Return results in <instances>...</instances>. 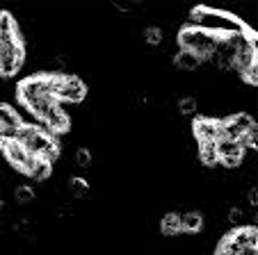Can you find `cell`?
Returning <instances> with one entry per match:
<instances>
[{
  "instance_id": "6da1fadb",
  "label": "cell",
  "mask_w": 258,
  "mask_h": 255,
  "mask_svg": "<svg viewBox=\"0 0 258 255\" xmlns=\"http://www.w3.org/2000/svg\"><path fill=\"white\" fill-rule=\"evenodd\" d=\"M217 39H219V34H213L204 28L190 25V28H183L178 32V46H180V50H192V53L204 62V59H208V55L213 53Z\"/></svg>"
},
{
  "instance_id": "7a4b0ae2",
  "label": "cell",
  "mask_w": 258,
  "mask_h": 255,
  "mask_svg": "<svg viewBox=\"0 0 258 255\" xmlns=\"http://www.w3.org/2000/svg\"><path fill=\"white\" fill-rule=\"evenodd\" d=\"M87 94L83 80L78 75H64V87L59 89L57 101H67V103H80Z\"/></svg>"
},
{
  "instance_id": "3957f363",
  "label": "cell",
  "mask_w": 258,
  "mask_h": 255,
  "mask_svg": "<svg viewBox=\"0 0 258 255\" xmlns=\"http://www.w3.org/2000/svg\"><path fill=\"white\" fill-rule=\"evenodd\" d=\"M46 96L44 92V75H32L28 80H23L19 84V101H23L25 105L34 103L37 98Z\"/></svg>"
},
{
  "instance_id": "277c9868",
  "label": "cell",
  "mask_w": 258,
  "mask_h": 255,
  "mask_svg": "<svg viewBox=\"0 0 258 255\" xmlns=\"http://www.w3.org/2000/svg\"><path fill=\"white\" fill-rule=\"evenodd\" d=\"M192 128H195V137L199 141H217V130H219V121L217 119L199 116Z\"/></svg>"
},
{
  "instance_id": "5b68a950",
  "label": "cell",
  "mask_w": 258,
  "mask_h": 255,
  "mask_svg": "<svg viewBox=\"0 0 258 255\" xmlns=\"http://www.w3.org/2000/svg\"><path fill=\"white\" fill-rule=\"evenodd\" d=\"M28 150H25V146L21 144V141H16V139H12V141H7L5 144V157H7V162L10 164H14L16 168H23V164H25V159H28Z\"/></svg>"
},
{
  "instance_id": "8992f818",
  "label": "cell",
  "mask_w": 258,
  "mask_h": 255,
  "mask_svg": "<svg viewBox=\"0 0 258 255\" xmlns=\"http://www.w3.org/2000/svg\"><path fill=\"white\" fill-rule=\"evenodd\" d=\"M41 121H46V125L50 128V132H64V130H69V116H67V112L62 110V107H53V110L48 112V116L46 119H41Z\"/></svg>"
},
{
  "instance_id": "52a82bcc",
  "label": "cell",
  "mask_w": 258,
  "mask_h": 255,
  "mask_svg": "<svg viewBox=\"0 0 258 255\" xmlns=\"http://www.w3.org/2000/svg\"><path fill=\"white\" fill-rule=\"evenodd\" d=\"M57 105H59V101L55 96H41V98H37L34 103H30L28 110L41 121V119H46V116H48V112L53 110V107H57Z\"/></svg>"
},
{
  "instance_id": "ba28073f",
  "label": "cell",
  "mask_w": 258,
  "mask_h": 255,
  "mask_svg": "<svg viewBox=\"0 0 258 255\" xmlns=\"http://www.w3.org/2000/svg\"><path fill=\"white\" fill-rule=\"evenodd\" d=\"M174 64L180 71H197V68L201 66V59L197 57L192 50H178V53L174 55Z\"/></svg>"
},
{
  "instance_id": "9c48e42d",
  "label": "cell",
  "mask_w": 258,
  "mask_h": 255,
  "mask_svg": "<svg viewBox=\"0 0 258 255\" xmlns=\"http://www.w3.org/2000/svg\"><path fill=\"white\" fill-rule=\"evenodd\" d=\"M229 237L238 246H256V241H258V232H256V228H253V226L235 228V232H233V235H229Z\"/></svg>"
},
{
  "instance_id": "30bf717a",
  "label": "cell",
  "mask_w": 258,
  "mask_h": 255,
  "mask_svg": "<svg viewBox=\"0 0 258 255\" xmlns=\"http://www.w3.org/2000/svg\"><path fill=\"white\" fill-rule=\"evenodd\" d=\"M21 125H23V119H21L19 112H14L10 105H5V103H0V128H12V130H16Z\"/></svg>"
},
{
  "instance_id": "8fae6325",
  "label": "cell",
  "mask_w": 258,
  "mask_h": 255,
  "mask_svg": "<svg viewBox=\"0 0 258 255\" xmlns=\"http://www.w3.org/2000/svg\"><path fill=\"white\" fill-rule=\"evenodd\" d=\"M204 228V217L199 212H185L180 214V230L185 232H199Z\"/></svg>"
},
{
  "instance_id": "7c38bea8",
  "label": "cell",
  "mask_w": 258,
  "mask_h": 255,
  "mask_svg": "<svg viewBox=\"0 0 258 255\" xmlns=\"http://www.w3.org/2000/svg\"><path fill=\"white\" fill-rule=\"evenodd\" d=\"M215 148H217L219 159H222V157H229V155H240V157H244V148L238 144V141L217 139V141H215Z\"/></svg>"
},
{
  "instance_id": "4fadbf2b",
  "label": "cell",
  "mask_w": 258,
  "mask_h": 255,
  "mask_svg": "<svg viewBox=\"0 0 258 255\" xmlns=\"http://www.w3.org/2000/svg\"><path fill=\"white\" fill-rule=\"evenodd\" d=\"M199 157L206 166H215L219 162L217 148H215V141H199Z\"/></svg>"
},
{
  "instance_id": "5bb4252c",
  "label": "cell",
  "mask_w": 258,
  "mask_h": 255,
  "mask_svg": "<svg viewBox=\"0 0 258 255\" xmlns=\"http://www.w3.org/2000/svg\"><path fill=\"white\" fill-rule=\"evenodd\" d=\"M160 230H162V235H169V237L178 235L180 232V214H176V212L165 214L160 221Z\"/></svg>"
},
{
  "instance_id": "9a60e30c",
  "label": "cell",
  "mask_w": 258,
  "mask_h": 255,
  "mask_svg": "<svg viewBox=\"0 0 258 255\" xmlns=\"http://www.w3.org/2000/svg\"><path fill=\"white\" fill-rule=\"evenodd\" d=\"M28 176L32 180H39V183H41V180H46L50 176V162H46L44 157H39V159H37V164H34V166L28 171Z\"/></svg>"
},
{
  "instance_id": "2e32d148",
  "label": "cell",
  "mask_w": 258,
  "mask_h": 255,
  "mask_svg": "<svg viewBox=\"0 0 258 255\" xmlns=\"http://www.w3.org/2000/svg\"><path fill=\"white\" fill-rule=\"evenodd\" d=\"M14 198L21 205H28V203H32L34 198H37V194H34V189L30 187V185H19V187L14 189Z\"/></svg>"
},
{
  "instance_id": "e0dca14e",
  "label": "cell",
  "mask_w": 258,
  "mask_h": 255,
  "mask_svg": "<svg viewBox=\"0 0 258 255\" xmlns=\"http://www.w3.org/2000/svg\"><path fill=\"white\" fill-rule=\"evenodd\" d=\"M37 132H41L37 125H28V123H23L21 128H16V141H21V144H28L30 139H32Z\"/></svg>"
},
{
  "instance_id": "ac0fdd59",
  "label": "cell",
  "mask_w": 258,
  "mask_h": 255,
  "mask_svg": "<svg viewBox=\"0 0 258 255\" xmlns=\"http://www.w3.org/2000/svg\"><path fill=\"white\" fill-rule=\"evenodd\" d=\"M0 34H16V21L10 12H0Z\"/></svg>"
},
{
  "instance_id": "d6986e66",
  "label": "cell",
  "mask_w": 258,
  "mask_h": 255,
  "mask_svg": "<svg viewBox=\"0 0 258 255\" xmlns=\"http://www.w3.org/2000/svg\"><path fill=\"white\" fill-rule=\"evenodd\" d=\"M23 66L21 62H16V59H12V57H5V59H0V75L3 77H10V75H14L19 68Z\"/></svg>"
},
{
  "instance_id": "ffe728a7",
  "label": "cell",
  "mask_w": 258,
  "mask_h": 255,
  "mask_svg": "<svg viewBox=\"0 0 258 255\" xmlns=\"http://www.w3.org/2000/svg\"><path fill=\"white\" fill-rule=\"evenodd\" d=\"M144 39L149 46H162V39H165V34H162L160 28H153V25H149V28L144 30Z\"/></svg>"
},
{
  "instance_id": "44dd1931",
  "label": "cell",
  "mask_w": 258,
  "mask_h": 255,
  "mask_svg": "<svg viewBox=\"0 0 258 255\" xmlns=\"http://www.w3.org/2000/svg\"><path fill=\"white\" fill-rule=\"evenodd\" d=\"M229 121H231V123L238 125V128H240L242 132H247L249 128H253V125H256V121H253L249 114H244V112H240V114H233Z\"/></svg>"
},
{
  "instance_id": "7402d4cb",
  "label": "cell",
  "mask_w": 258,
  "mask_h": 255,
  "mask_svg": "<svg viewBox=\"0 0 258 255\" xmlns=\"http://www.w3.org/2000/svg\"><path fill=\"white\" fill-rule=\"evenodd\" d=\"M197 98H192V96H185V98H180L178 101V110H180V114H185V116H192L197 112Z\"/></svg>"
},
{
  "instance_id": "603a6c76",
  "label": "cell",
  "mask_w": 258,
  "mask_h": 255,
  "mask_svg": "<svg viewBox=\"0 0 258 255\" xmlns=\"http://www.w3.org/2000/svg\"><path fill=\"white\" fill-rule=\"evenodd\" d=\"M89 192V185L85 178H73L71 180V194L73 196H87Z\"/></svg>"
},
{
  "instance_id": "cb8c5ba5",
  "label": "cell",
  "mask_w": 258,
  "mask_h": 255,
  "mask_svg": "<svg viewBox=\"0 0 258 255\" xmlns=\"http://www.w3.org/2000/svg\"><path fill=\"white\" fill-rule=\"evenodd\" d=\"M76 164H78V166H83V168H87L89 164H92V153H89L87 148H78L76 150Z\"/></svg>"
},
{
  "instance_id": "d4e9b609",
  "label": "cell",
  "mask_w": 258,
  "mask_h": 255,
  "mask_svg": "<svg viewBox=\"0 0 258 255\" xmlns=\"http://www.w3.org/2000/svg\"><path fill=\"white\" fill-rule=\"evenodd\" d=\"M242 219H244V212L240 210V207H231L229 210V226L240 228L242 226Z\"/></svg>"
},
{
  "instance_id": "484cf974",
  "label": "cell",
  "mask_w": 258,
  "mask_h": 255,
  "mask_svg": "<svg viewBox=\"0 0 258 255\" xmlns=\"http://www.w3.org/2000/svg\"><path fill=\"white\" fill-rule=\"evenodd\" d=\"M244 157H240V155H229V157H222V162H224L226 168H238L240 164H242Z\"/></svg>"
},
{
  "instance_id": "4316f807",
  "label": "cell",
  "mask_w": 258,
  "mask_h": 255,
  "mask_svg": "<svg viewBox=\"0 0 258 255\" xmlns=\"http://www.w3.org/2000/svg\"><path fill=\"white\" fill-rule=\"evenodd\" d=\"M240 77H242V80H247L249 84H256V82H258V77H256V64H253V66H249L247 71L240 73Z\"/></svg>"
},
{
  "instance_id": "83f0119b",
  "label": "cell",
  "mask_w": 258,
  "mask_h": 255,
  "mask_svg": "<svg viewBox=\"0 0 258 255\" xmlns=\"http://www.w3.org/2000/svg\"><path fill=\"white\" fill-rule=\"evenodd\" d=\"M249 205H251V207L258 205V189H256V187L249 189Z\"/></svg>"
},
{
  "instance_id": "f1b7e54d",
  "label": "cell",
  "mask_w": 258,
  "mask_h": 255,
  "mask_svg": "<svg viewBox=\"0 0 258 255\" xmlns=\"http://www.w3.org/2000/svg\"><path fill=\"white\" fill-rule=\"evenodd\" d=\"M238 255H258V250H256V246H242Z\"/></svg>"
},
{
  "instance_id": "f546056e",
  "label": "cell",
  "mask_w": 258,
  "mask_h": 255,
  "mask_svg": "<svg viewBox=\"0 0 258 255\" xmlns=\"http://www.w3.org/2000/svg\"><path fill=\"white\" fill-rule=\"evenodd\" d=\"M5 144H7V139H5V135H3V128H0V148H5Z\"/></svg>"
}]
</instances>
